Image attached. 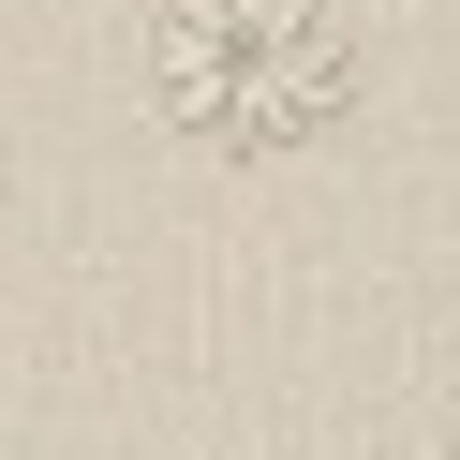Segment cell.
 I'll list each match as a JSON object with an SVG mask.
<instances>
[{"label":"cell","mask_w":460,"mask_h":460,"mask_svg":"<svg viewBox=\"0 0 460 460\" xmlns=\"http://www.w3.org/2000/svg\"><path fill=\"white\" fill-rule=\"evenodd\" d=\"M134 90L193 164H297L371 104L357 0H149Z\"/></svg>","instance_id":"6da1fadb"}]
</instances>
